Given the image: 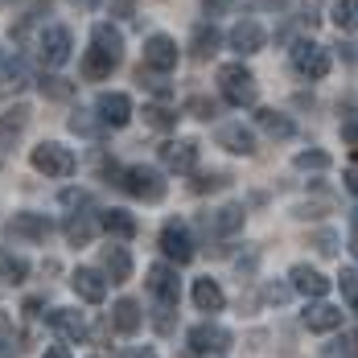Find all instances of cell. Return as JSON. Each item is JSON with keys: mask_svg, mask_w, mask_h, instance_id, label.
<instances>
[{"mask_svg": "<svg viewBox=\"0 0 358 358\" xmlns=\"http://www.w3.org/2000/svg\"><path fill=\"white\" fill-rule=\"evenodd\" d=\"M231 50H239L243 58L248 54H259L264 50V41H268V34H264V25L255 21V17H243V21H235V29H231Z\"/></svg>", "mask_w": 358, "mask_h": 358, "instance_id": "12", "label": "cell"}, {"mask_svg": "<svg viewBox=\"0 0 358 358\" xmlns=\"http://www.w3.org/2000/svg\"><path fill=\"white\" fill-rule=\"evenodd\" d=\"M346 189H350V194L358 198V161L350 165V169H346Z\"/></svg>", "mask_w": 358, "mask_h": 358, "instance_id": "41", "label": "cell"}, {"mask_svg": "<svg viewBox=\"0 0 358 358\" xmlns=\"http://www.w3.org/2000/svg\"><path fill=\"white\" fill-rule=\"evenodd\" d=\"M338 285H342V296H346V301L358 309V268H342Z\"/></svg>", "mask_w": 358, "mask_h": 358, "instance_id": "32", "label": "cell"}, {"mask_svg": "<svg viewBox=\"0 0 358 358\" xmlns=\"http://www.w3.org/2000/svg\"><path fill=\"white\" fill-rule=\"evenodd\" d=\"M95 115H99V124H108V128H124V124L132 120V99H128L124 91H103V95L95 99Z\"/></svg>", "mask_w": 358, "mask_h": 358, "instance_id": "10", "label": "cell"}, {"mask_svg": "<svg viewBox=\"0 0 358 358\" xmlns=\"http://www.w3.org/2000/svg\"><path fill=\"white\" fill-rule=\"evenodd\" d=\"M350 251H355V259H358V210H355V231H350Z\"/></svg>", "mask_w": 358, "mask_h": 358, "instance_id": "44", "label": "cell"}, {"mask_svg": "<svg viewBox=\"0 0 358 358\" xmlns=\"http://www.w3.org/2000/svg\"><path fill=\"white\" fill-rule=\"evenodd\" d=\"M4 78H8V83H4L8 91H21V87L29 83V74H25V62H21V58H13V62H4Z\"/></svg>", "mask_w": 358, "mask_h": 358, "instance_id": "31", "label": "cell"}, {"mask_svg": "<svg viewBox=\"0 0 358 358\" xmlns=\"http://www.w3.org/2000/svg\"><path fill=\"white\" fill-rule=\"evenodd\" d=\"M338 355L342 358H358V329H350V334L338 338Z\"/></svg>", "mask_w": 358, "mask_h": 358, "instance_id": "35", "label": "cell"}, {"mask_svg": "<svg viewBox=\"0 0 358 358\" xmlns=\"http://www.w3.org/2000/svg\"><path fill=\"white\" fill-rule=\"evenodd\" d=\"M91 45H99V50H103V54H111L115 62L124 58V34H120L111 21H99V25L91 29Z\"/></svg>", "mask_w": 358, "mask_h": 358, "instance_id": "19", "label": "cell"}, {"mask_svg": "<svg viewBox=\"0 0 358 358\" xmlns=\"http://www.w3.org/2000/svg\"><path fill=\"white\" fill-rule=\"evenodd\" d=\"M71 4H78V8H95L99 0H71Z\"/></svg>", "mask_w": 358, "mask_h": 358, "instance_id": "45", "label": "cell"}, {"mask_svg": "<svg viewBox=\"0 0 358 358\" xmlns=\"http://www.w3.org/2000/svg\"><path fill=\"white\" fill-rule=\"evenodd\" d=\"M305 325H309L313 334H334V329H342V309L317 301V305H309V309H305Z\"/></svg>", "mask_w": 358, "mask_h": 358, "instance_id": "17", "label": "cell"}, {"mask_svg": "<svg viewBox=\"0 0 358 358\" xmlns=\"http://www.w3.org/2000/svg\"><path fill=\"white\" fill-rule=\"evenodd\" d=\"M132 358H157V355H152V350H136Z\"/></svg>", "mask_w": 358, "mask_h": 358, "instance_id": "46", "label": "cell"}, {"mask_svg": "<svg viewBox=\"0 0 358 358\" xmlns=\"http://www.w3.org/2000/svg\"><path fill=\"white\" fill-rule=\"evenodd\" d=\"M62 202H66V206H87V194H78V189H66V194H62Z\"/></svg>", "mask_w": 358, "mask_h": 358, "instance_id": "40", "label": "cell"}, {"mask_svg": "<svg viewBox=\"0 0 358 358\" xmlns=\"http://www.w3.org/2000/svg\"><path fill=\"white\" fill-rule=\"evenodd\" d=\"M115 66H120V62H115L111 54H103L99 45H91V50L83 54V78H87V83H99V78H108Z\"/></svg>", "mask_w": 358, "mask_h": 358, "instance_id": "18", "label": "cell"}, {"mask_svg": "<svg viewBox=\"0 0 358 358\" xmlns=\"http://www.w3.org/2000/svg\"><path fill=\"white\" fill-rule=\"evenodd\" d=\"M103 268H108L111 285H124V280L132 276V255H128V248H115V243H111V248L103 251Z\"/></svg>", "mask_w": 358, "mask_h": 358, "instance_id": "20", "label": "cell"}, {"mask_svg": "<svg viewBox=\"0 0 358 358\" xmlns=\"http://www.w3.org/2000/svg\"><path fill=\"white\" fill-rule=\"evenodd\" d=\"M227 346H231V334L215 322H202L189 329V350L194 355H222Z\"/></svg>", "mask_w": 358, "mask_h": 358, "instance_id": "11", "label": "cell"}, {"mask_svg": "<svg viewBox=\"0 0 358 358\" xmlns=\"http://www.w3.org/2000/svg\"><path fill=\"white\" fill-rule=\"evenodd\" d=\"M148 292L157 296V305L161 309H178V296H181V288H178V268H169V264H152L148 268Z\"/></svg>", "mask_w": 358, "mask_h": 358, "instance_id": "7", "label": "cell"}, {"mask_svg": "<svg viewBox=\"0 0 358 358\" xmlns=\"http://www.w3.org/2000/svg\"><path fill=\"white\" fill-rule=\"evenodd\" d=\"M161 251L173 259V264H189L194 259V239H189V227L185 222H165L161 227Z\"/></svg>", "mask_w": 358, "mask_h": 358, "instance_id": "8", "label": "cell"}, {"mask_svg": "<svg viewBox=\"0 0 358 358\" xmlns=\"http://www.w3.org/2000/svg\"><path fill=\"white\" fill-rule=\"evenodd\" d=\"M99 227H103L108 235H120V239H132V235H136V218L128 215V210H103V215H99Z\"/></svg>", "mask_w": 358, "mask_h": 358, "instance_id": "26", "label": "cell"}, {"mask_svg": "<svg viewBox=\"0 0 358 358\" xmlns=\"http://www.w3.org/2000/svg\"><path fill=\"white\" fill-rule=\"evenodd\" d=\"M120 185L132 194V198H141V202H161L165 198V178L157 173V169H148V165H128V169H120Z\"/></svg>", "mask_w": 358, "mask_h": 358, "instance_id": "3", "label": "cell"}, {"mask_svg": "<svg viewBox=\"0 0 358 358\" xmlns=\"http://www.w3.org/2000/svg\"><path fill=\"white\" fill-rule=\"evenodd\" d=\"M255 124H259L268 136H276V141H288V136L296 132V124H292L288 115H280V111H268V108L255 111Z\"/></svg>", "mask_w": 358, "mask_h": 358, "instance_id": "23", "label": "cell"}, {"mask_svg": "<svg viewBox=\"0 0 358 358\" xmlns=\"http://www.w3.org/2000/svg\"><path fill=\"white\" fill-rule=\"evenodd\" d=\"M288 280H292V288H296L301 296H313V301H322L325 292H329V285H334V280H325L317 268H309V264H296V268L288 272Z\"/></svg>", "mask_w": 358, "mask_h": 358, "instance_id": "13", "label": "cell"}, {"mask_svg": "<svg viewBox=\"0 0 358 358\" xmlns=\"http://www.w3.org/2000/svg\"><path fill=\"white\" fill-rule=\"evenodd\" d=\"M218 91H222V99H227L231 108H251L255 95H259L255 74H251L243 62H227V66H218Z\"/></svg>", "mask_w": 358, "mask_h": 358, "instance_id": "1", "label": "cell"}, {"mask_svg": "<svg viewBox=\"0 0 358 358\" xmlns=\"http://www.w3.org/2000/svg\"><path fill=\"white\" fill-rule=\"evenodd\" d=\"M292 71L301 74V78H325L329 74V50L317 45V41H296L292 45Z\"/></svg>", "mask_w": 358, "mask_h": 358, "instance_id": "5", "label": "cell"}, {"mask_svg": "<svg viewBox=\"0 0 358 358\" xmlns=\"http://www.w3.org/2000/svg\"><path fill=\"white\" fill-rule=\"evenodd\" d=\"M50 325H54L66 342H83V338H87V325H83V317H78L74 309H54V313H50Z\"/></svg>", "mask_w": 358, "mask_h": 358, "instance_id": "22", "label": "cell"}, {"mask_svg": "<svg viewBox=\"0 0 358 358\" xmlns=\"http://www.w3.org/2000/svg\"><path fill=\"white\" fill-rule=\"evenodd\" d=\"M239 227H243V206H235V202H231V206H222V210L215 215V231H218V235H235Z\"/></svg>", "mask_w": 358, "mask_h": 358, "instance_id": "29", "label": "cell"}, {"mask_svg": "<svg viewBox=\"0 0 358 358\" xmlns=\"http://www.w3.org/2000/svg\"><path fill=\"white\" fill-rule=\"evenodd\" d=\"M8 235L41 243V239L50 235V218H45V215H34V210H21V215H13V222H8Z\"/></svg>", "mask_w": 358, "mask_h": 358, "instance_id": "16", "label": "cell"}, {"mask_svg": "<svg viewBox=\"0 0 358 358\" xmlns=\"http://www.w3.org/2000/svg\"><path fill=\"white\" fill-rule=\"evenodd\" d=\"M29 276V259L25 255H17V251L0 248V280H8V285H21Z\"/></svg>", "mask_w": 358, "mask_h": 358, "instance_id": "25", "label": "cell"}, {"mask_svg": "<svg viewBox=\"0 0 358 358\" xmlns=\"http://www.w3.org/2000/svg\"><path fill=\"white\" fill-rule=\"evenodd\" d=\"M329 21L338 25V34H358V0H334Z\"/></svg>", "mask_w": 358, "mask_h": 358, "instance_id": "27", "label": "cell"}, {"mask_svg": "<svg viewBox=\"0 0 358 358\" xmlns=\"http://www.w3.org/2000/svg\"><path fill=\"white\" fill-rule=\"evenodd\" d=\"M91 235H95V222H91L87 215L66 218V239H71L74 248H78V243H91Z\"/></svg>", "mask_w": 358, "mask_h": 358, "instance_id": "30", "label": "cell"}, {"mask_svg": "<svg viewBox=\"0 0 358 358\" xmlns=\"http://www.w3.org/2000/svg\"><path fill=\"white\" fill-rule=\"evenodd\" d=\"M235 0H202V8H206V17H222L227 8H231Z\"/></svg>", "mask_w": 358, "mask_h": 358, "instance_id": "38", "label": "cell"}, {"mask_svg": "<svg viewBox=\"0 0 358 358\" xmlns=\"http://www.w3.org/2000/svg\"><path fill=\"white\" fill-rule=\"evenodd\" d=\"M218 148H227L235 157H251L255 152V132L243 128V124H222L218 128Z\"/></svg>", "mask_w": 358, "mask_h": 358, "instance_id": "15", "label": "cell"}, {"mask_svg": "<svg viewBox=\"0 0 358 358\" xmlns=\"http://www.w3.org/2000/svg\"><path fill=\"white\" fill-rule=\"evenodd\" d=\"M8 338H13V322L0 313V346H8Z\"/></svg>", "mask_w": 358, "mask_h": 358, "instance_id": "42", "label": "cell"}, {"mask_svg": "<svg viewBox=\"0 0 358 358\" xmlns=\"http://www.w3.org/2000/svg\"><path fill=\"white\" fill-rule=\"evenodd\" d=\"M41 358H71V350H66V346H50Z\"/></svg>", "mask_w": 358, "mask_h": 358, "instance_id": "43", "label": "cell"}, {"mask_svg": "<svg viewBox=\"0 0 358 358\" xmlns=\"http://www.w3.org/2000/svg\"><path fill=\"white\" fill-rule=\"evenodd\" d=\"M0 66H4V54H0Z\"/></svg>", "mask_w": 358, "mask_h": 358, "instance_id": "47", "label": "cell"}, {"mask_svg": "<svg viewBox=\"0 0 358 358\" xmlns=\"http://www.w3.org/2000/svg\"><path fill=\"white\" fill-rule=\"evenodd\" d=\"M215 358H218V355H215Z\"/></svg>", "mask_w": 358, "mask_h": 358, "instance_id": "49", "label": "cell"}, {"mask_svg": "<svg viewBox=\"0 0 358 358\" xmlns=\"http://www.w3.org/2000/svg\"><path fill=\"white\" fill-rule=\"evenodd\" d=\"M218 41H222V37H218L215 25H198V29H194V45H189V50H194V58H202V62H206V58L218 50Z\"/></svg>", "mask_w": 358, "mask_h": 358, "instance_id": "28", "label": "cell"}, {"mask_svg": "<svg viewBox=\"0 0 358 358\" xmlns=\"http://www.w3.org/2000/svg\"><path fill=\"white\" fill-rule=\"evenodd\" d=\"M178 58H181V50L169 34H152L144 41V71L169 74V71H178Z\"/></svg>", "mask_w": 358, "mask_h": 358, "instance_id": "6", "label": "cell"}, {"mask_svg": "<svg viewBox=\"0 0 358 358\" xmlns=\"http://www.w3.org/2000/svg\"><path fill=\"white\" fill-rule=\"evenodd\" d=\"M194 305H198L202 313H218V309L227 305V296H222V288H218L210 276H202V280H194Z\"/></svg>", "mask_w": 358, "mask_h": 358, "instance_id": "21", "label": "cell"}, {"mask_svg": "<svg viewBox=\"0 0 358 358\" xmlns=\"http://www.w3.org/2000/svg\"><path fill=\"white\" fill-rule=\"evenodd\" d=\"M71 285H74V292H78L83 301H91V305H99V301L108 296V276L95 272V268H74Z\"/></svg>", "mask_w": 358, "mask_h": 358, "instance_id": "14", "label": "cell"}, {"mask_svg": "<svg viewBox=\"0 0 358 358\" xmlns=\"http://www.w3.org/2000/svg\"><path fill=\"white\" fill-rule=\"evenodd\" d=\"M41 91H50L54 99H66L71 95V83L66 78H41Z\"/></svg>", "mask_w": 358, "mask_h": 358, "instance_id": "36", "label": "cell"}, {"mask_svg": "<svg viewBox=\"0 0 358 358\" xmlns=\"http://www.w3.org/2000/svg\"><path fill=\"white\" fill-rule=\"evenodd\" d=\"M0 350H4V346H0Z\"/></svg>", "mask_w": 358, "mask_h": 358, "instance_id": "48", "label": "cell"}, {"mask_svg": "<svg viewBox=\"0 0 358 358\" xmlns=\"http://www.w3.org/2000/svg\"><path fill=\"white\" fill-rule=\"evenodd\" d=\"M111 322H115V329L120 334H136L141 329V322H144V313H141V305L136 301H115V309H111Z\"/></svg>", "mask_w": 358, "mask_h": 358, "instance_id": "24", "label": "cell"}, {"mask_svg": "<svg viewBox=\"0 0 358 358\" xmlns=\"http://www.w3.org/2000/svg\"><path fill=\"white\" fill-rule=\"evenodd\" d=\"M161 165L169 173H194L198 169V141H165L161 144Z\"/></svg>", "mask_w": 358, "mask_h": 358, "instance_id": "9", "label": "cell"}, {"mask_svg": "<svg viewBox=\"0 0 358 358\" xmlns=\"http://www.w3.org/2000/svg\"><path fill=\"white\" fill-rule=\"evenodd\" d=\"M71 50H74V37H71V29H66V25H50V29H41L37 54H41V62H45L50 71L66 66V62H71Z\"/></svg>", "mask_w": 358, "mask_h": 358, "instance_id": "4", "label": "cell"}, {"mask_svg": "<svg viewBox=\"0 0 358 358\" xmlns=\"http://www.w3.org/2000/svg\"><path fill=\"white\" fill-rule=\"evenodd\" d=\"M144 115H148L152 128H173V124H178V115H173L169 108H144Z\"/></svg>", "mask_w": 358, "mask_h": 358, "instance_id": "34", "label": "cell"}, {"mask_svg": "<svg viewBox=\"0 0 358 358\" xmlns=\"http://www.w3.org/2000/svg\"><path fill=\"white\" fill-rule=\"evenodd\" d=\"M296 169H329V157L325 152H296Z\"/></svg>", "mask_w": 358, "mask_h": 358, "instance_id": "33", "label": "cell"}, {"mask_svg": "<svg viewBox=\"0 0 358 358\" xmlns=\"http://www.w3.org/2000/svg\"><path fill=\"white\" fill-rule=\"evenodd\" d=\"M29 161H34L37 173H45V178H71L74 169H78V157L58 141H41L34 152H29Z\"/></svg>", "mask_w": 358, "mask_h": 358, "instance_id": "2", "label": "cell"}, {"mask_svg": "<svg viewBox=\"0 0 358 358\" xmlns=\"http://www.w3.org/2000/svg\"><path fill=\"white\" fill-rule=\"evenodd\" d=\"M342 144H346L350 152H358V120H346V124H342Z\"/></svg>", "mask_w": 358, "mask_h": 358, "instance_id": "37", "label": "cell"}, {"mask_svg": "<svg viewBox=\"0 0 358 358\" xmlns=\"http://www.w3.org/2000/svg\"><path fill=\"white\" fill-rule=\"evenodd\" d=\"M222 181H227V178H218V173H215V178H202V181H194V189H198V194H206V189H218Z\"/></svg>", "mask_w": 358, "mask_h": 358, "instance_id": "39", "label": "cell"}]
</instances>
